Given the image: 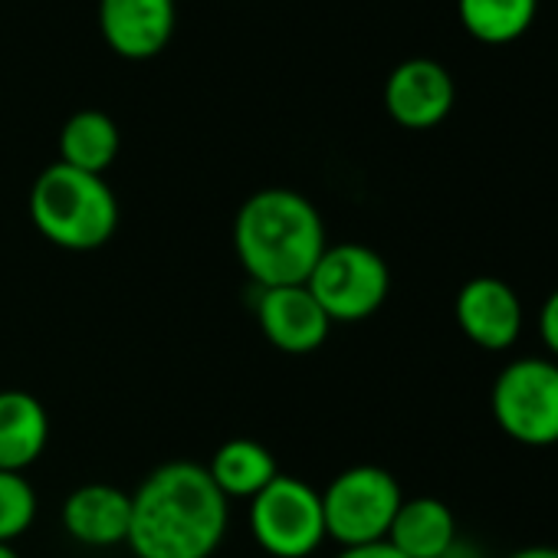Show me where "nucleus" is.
<instances>
[{
	"label": "nucleus",
	"instance_id": "f257e3e1",
	"mask_svg": "<svg viewBox=\"0 0 558 558\" xmlns=\"http://www.w3.org/2000/svg\"><path fill=\"white\" fill-rule=\"evenodd\" d=\"M230 525V502L204 463L168 460L132 493L125 545L135 558H210Z\"/></svg>",
	"mask_w": 558,
	"mask_h": 558
},
{
	"label": "nucleus",
	"instance_id": "f03ea898",
	"mask_svg": "<svg viewBox=\"0 0 558 558\" xmlns=\"http://www.w3.org/2000/svg\"><path fill=\"white\" fill-rule=\"evenodd\" d=\"M319 207L293 187H263L233 217V250L253 287H300L326 253Z\"/></svg>",
	"mask_w": 558,
	"mask_h": 558
},
{
	"label": "nucleus",
	"instance_id": "7ed1b4c3",
	"mask_svg": "<svg viewBox=\"0 0 558 558\" xmlns=\"http://www.w3.org/2000/svg\"><path fill=\"white\" fill-rule=\"evenodd\" d=\"M31 220L53 246L93 253L116 236L119 201L102 174H86L53 161L31 187Z\"/></svg>",
	"mask_w": 558,
	"mask_h": 558
},
{
	"label": "nucleus",
	"instance_id": "20e7f679",
	"mask_svg": "<svg viewBox=\"0 0 558 558\" xmlns=\"http://www.w3.org/2000/svg\"><path fill=\"white\" fill-rule=\"evenodd\" d=\"M496 427L532 450L558 444V362L548 355H522L499 368L489 388Z\"/></svg>",
	"mask_w": 558,
	"mask_h": 558
},
{
	"label": "nucleus",
	"instance_id": "39448f33",
	"mask_svg": "<svg viewBox=\"0 0 558 558\" xmlns=\"http://www.w3.org/2000/svg\"><path fill=\"white\" fill-rule=\"evenodd\" d=\"M404 502L398 476L375 463H359L329 480L323 489L326 535L342 548L385 542Z\"/></svg>",
	"mask_w": 558,
	"mask_h": 558
},
{
	"label": "nucleus",
	"instance_id": "423d86ee",
	"mask_svg": "<svg viewBox=\"0 0 558 558\" xmlns=\"http://www.w3.org/2000/svg\"><path fill=\"white\" fill-rule=\"evenodd\" d=\"M306 290L332 319V326H355L385 306L391 293V269L385 256L365 243H329L306 279Z\"/></svg>",
	"mask_w": 558,
	"mask_h": 558
},
{
	"label": "nucleus",
	"instance_id": "0eeeda50",
	"mask_svg": "<svg viewBox=\"0 0 558 558\" xmlns=\"http://www.w3.org/2000/svg\"><path fill=\"white\" fill-rule=\"evenodd\" d=\"M250 535L272 558H310L323 548L326 515L323 493L303 476L279 473L250 499Z\"/></svg>",
	"mask_w": 558,
	"mask_h": 558
},
{
	"label": "nucleus",
	"instance_id": "6e6552de",
	"mask_svg": "<svg viewBox=\"0 0 558 558\" xmlns=\"http://www.w3.org/2000/svg\"><path fill=\"white\" fill-rule=\"evenodd\" d=\"M460 332L483 352H509L525 329L519 293L499 276H473L453 300Z\"/></svg>",
	"mask_w": 558,
	"mask_h": 558
},
{
	"label": "nucleus",
	"instance_id": "1a4fd4ad",
	"mask_svg": "<svg viewBox=\"0 0 558 558\" xmlns=\"http://www.w3.org/2000/svg\"><path fill=\"white\" fill-rule=\"evenodd\" d=\"M253 313L266 342L287 355H313L326 345L332 332V319L313 300L306 283L266 290L256 287Z\"/></svg>",
	"mask_w": 558,
	"mask_h": 558
},
{
	"label": "nucleus",
	"instance_id": "9d476101",
	"mask_svg": "<svg viewBox=\"0 0 558 558\" xmlns=\"http://www.w3.org/2000/svg\"><path fill=\"white\" fill-rule=\"evenodd\" d=\"M457 99L453 76L447 73L444 63L414 57L398 63L388 80H385V109L388 116L411 132H427L437 129Z\"/></svg>",
	"mask_w": 558,
	"mask_h": 558
},
{
	"label": "nucleus",
	"instance_id": "9b49d317",
	"mask_svg": "<svg viewBox=\"0 0 558 558\" xmlns=\"http://www.w3.org/2000/svg\"><path fill=\"white\" fill-rule=\"evenodd\" d=\"M178 24L174 0H99V34L122 60L158 57Z\"/></svg>",
	"mask_w": 558,
	"mask_h": 558
},
{
	"label": "nucleus",
	"instance_id": "f8f14e48",
	"mask_svg": "<svg viewBox=\"0 0 558 558\" xmlns=\"http://www.w3.org/2000/svg\"><path fill=\"white\" fill-rule=\"evenodd\" d=\"M132 493L112 483H83L63 499V529L89 548H112L129 538Z\"/></svg>",
	"mask_w": 558,
	"mask_h": 558
},
{
	"label": "nucleus",
	"instance_id": "ddd939ff",
	"mask_svg": "<svg viewBox=\"0 0 558 558\" xmlns=\"http://www.w3.org/2000/svg\"><path fill=\"white\" fill-rule=\"evenodd\" d=\"M50 444V414L44 401L21 388L0 391V470L27 473Z\"/></svg>",
	"mask_w": 558,
	"mask_h": 558
},
{
	"label": "nucleus",
	"instance_id": "4468645a",
	"mask_svg": "<svg viewBox=\"0 0 558 558\" xmlns=\"http://www.w3.org/2000/svg\"><path fill=\"white\" fill-rule=\"evenodd\" d=\"M457 515L437 496H411L401 502L388 538L404 558H444L457 542Z\"/></svg>",
	"mask_w": 558,
	"mask_h": 558
},
{
	"label": "nucleus",
	"instance_id": "2eb2a0df",
	"mask_svg": "<svg viewBox=\"0 0 558 558\" xmlns=\"http://www.w3.org/2000/svg\"><path fill=\"white\" fill-rule=\"evenodd\" d=\"M207 473L230 502V499H253L256 493H263L279 476V463L266 444L250 437H233L214 450Z\"/></svg>",
	"mask_w": 558,
	"mask_h": 558
},
{
	"label": "nucleus",
	"instance_id": "dca6fc26",
	"mask_svg": "<svg viewBox=\"0 0 558 558\" xmlns=\"http://www.w3.org/2000/svg\"><path fill=\"white\" fill-rule=\"evenodd\" d=\"M119 125L112 122V116L99 109L73 112L60 132V161L86 174H106L119 158Z\"/></svg>",
	"mask_w": 558,
	"mask_h": 558
},
{
	"label": "nucleus",
	"instance_id": "f3484780",
	"mask_svg": "<svg viewBox=\"0 0 558 558\" xmlns=\"http://www.w3.org/2000/svg\"><path fill=\"white\" fill-rule=\"evenodd\" d=\"M538 11V0H457V14L466 34L480 44L502 47L519 40Z\"/></svg>",
	"mask_w": 558,
	"mask_h": 558
},
{
	"label": "nucleus",
	"instance_id": "a211bd4d",
	"mask_svg": "<svg viewBox=\"0 0 558 558\" xmlns=\"http://www.w3.org/2000/svg\"><path fill=\"white\" fill-rule=\"evenodd\" d=\"M37 489L24 473L0 470V542L14 545L37 522Z\"/></svg>",
	"mask_w": 558,
	"mask_h": 558
},
{
	"label": "nucleus",
	"instance_id": "6ab92c4d",
	"mask_svg": "<svg viewBox=\"0 0 558 558\" xmlns=\"http://www.w3.org/2000/svg\"><path fill=\"white\" fill-rule=\"evenodd\" d=\"M535 329H538V339H542L548 359L558 362V287L542 300L538 316H535Z\"/></svg>",
	"mask_w": 558,
	"mask_h": 558
},
{
	"label": "nucleus",
	"instance_id": "aec40b11",
	"mask_svg": "<svg viewBox=\"0 0 558 558\" xmlns=\"http://www.w3.org/2000/svg\"><path fill=\"white\" fill-rule=\"evenodd\" d=\"M336 558H404L391 542H372V545H352L342 548Z\"/></svg>",
	"mask_w": 558,
	"mask_h": 558
},
{
	"label": "nucleus",
	"instance_id": "412c9836",
	"mask_svg": "<svg viewBox=\"0 0 558 558\" xmlns=\"http://www.w3.org/2000/svg\"><path fill=\"white\" fill-rule=\"evenodd\" d=\"M444 558H486L483 551H480V545H473L470 538H457L450 548H447V555Z\"/></svg>",
	"mask_w": 558,
	"mask_h": 558
},
{
	"label": "nucleus",
	"instance_id": "4be33fe9",
	"mask_svg": "<svg viewBox=\"0 0 558 558\" xmlns=\"http://www.w3.org/2000/svg\"><path fill=\"white\" fill-rule=\"evenodd\" d=\"M506 558H558V548L555 545H529V548L509 551Z\"/></svg>",
	"mask_w": 558,
	"mask_h": 558
},
{
	"label": "nucleus",
	"instance_id": "5701e85b",
	"mask_svg": "<svg viewBox=\"0 0 558 558\" xmlns=\"http://www.w3.org/2000/svg\"><path fill=\"white\" fill-rule=\"evenodd\" d=\"M0 558H21V555H17V548H14V545L0 542Z\"/></svg>",
	"mask_w": 558,
	"mask_h": 558
}]
</instances>
